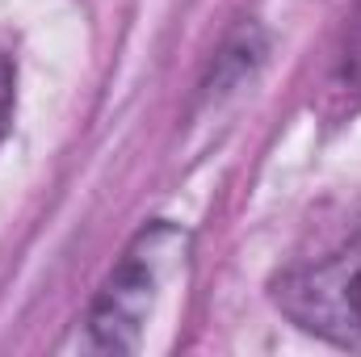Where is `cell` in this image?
Instances as JSON below:
<instances>
[{
	"label": "cell",
	"instance_id": "6da1fadb",
	"mask_svg": "<svg viewBox=\"0 0 361 357\" xmlns=\"http://www.w3.org/2000/svg\"><path fill=\"white\" fill-rule=\"evenodd\" d=\"M277 307L307 332L361 349V219L324 257L277 277Z\"/></svg>",
	"mask_w": 361,
	"mask_h": 357
},
{
	"label": "cell",
	"instance_id": "7a4b0ae2",
	"mask_svg": "<svg viewBox=\"0 0 361 357\" xmlns=\"http://www.w3.org/2000/svg\"><path fill=\"white\" fill-rule=\"evenodd\" d=\"M336 89L361 97V0L345 25V42H341V55H336Z\"/></svg>",
	"mask_w": 361,
	"mask_h": 357
},
{
	"label": "cell",
	"instance_id": "3957f363",
	"mask_svg": "<svg viewBox=\"0 0 361 357\" xmlns=\"http://www.w3.org/2000/svg\"><path fill=\"white\" fill-rule=\"evenodd\" d=\"M8 109H13V63H8V55L0 47V135L8 126Z\"/></svg>",
	"mask_w": 361,
	"mask_h": 357
}]
</instances>
